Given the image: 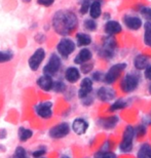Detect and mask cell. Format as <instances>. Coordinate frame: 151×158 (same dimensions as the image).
<instances>
[{"instance_id": "1", "label": "cell", "mask_w": 151, "mask_h": 158, "mask_svg": "<svg viewBox=\"0 0 151 158\" xmlns=\"http://www.w3.org/2000/svg\"><path fill=\"white\" fill-rule=\"evenodd\" d=\"M77 17L71 10H58L52 17V27L60 35H69L77 27Z\"/></svg>"}, {"instance_id": "2", "label": "cell", "mask_w": 151, "mask_h": 158, "mask_svg": "<svg viewBox=\"0 0 151 158\" xmlns=\"http://www.w3.org/2000/svg\"><path fill=\"white\" fill-rule=\"evenodd\" d=\"M135 135V129L133 128V126L128 125L125 127L124 132V137H122V141L120 145H119V149L122 152H130L133 149V139Z\"/></svg>"}, {"instance_id": "3", "label": "cell", "mask_w": 151, "mask_h": 158, "mask_svg": "<svg viewBox=\"0 0 151 158\" xmlns=\"http://www.w3.org/2000/svg\"><path fill=\"white\" fill-rule=\"evenodd\" d=\"M61 65H62V62H61L60 56L58 55H56V53H52V55L50 56L48 64L43 68V73L45 75H48V76H52V75H55L57 72L60 70Z\"/></svg>"}, {"instance_id": "4", "label": "cell", "mask_w": 151, "mask_h": 158, "mask_svg": "<svg viewBox=\"0 0 151 158\" xmlns=\"http://www.w3.org/2000/svg\"><path fill=\"white\" fill-rule=\"evenodd\" d=\"M57 50L63 58H68L75 50V43L69 38H62L57 45Z\"/></svg>"}, {"instance_id": "5", "label": "cell", "mask_w": 151, "mask_h": 158, "mask_svg": "<svg viewBox=\"0 0 151 158\" xmlns=\"http://www.w3.org/2000/svg\"><path fill=\"white\" fill-rule=\"evenodd\" d=\"M125 67H127V65L124 64V63L112 66V67L108 70V72L106 73L105 76H104V80H105L106 83H108V84L114 83V82L118 79V77L120 76L121 72L124 70Z\"/></svg>"}, {"instance_id": "6", "label": "cell", "mask_w": 151, "mask_h": 158, "mask_svg": "<svg viewBox=\"0 0 151 158\" xmlns=\"http://www.w3.org/2000/svg\"><path fill=\"white\" fill-rule=\"evenodd\" d=\"M139 85V77L135 74H128L121 81V89L124 93H132Z\"/></svg>"}, {"instance_id": "7", "label": "cell", "mask_w": 151, "mask_h": 158, "mask_svg": "<svg viewBox=\"0 0 151 158\" xmlns=\"http://www.w3.org/2000/svg\"><path fill=\"white\" fill-rule=\"evenodd\" d=\"M45 58V50L43 48H37L32 56L29 59V67L32 71H37L38 68L40 67L41 63L43 62V60Z\"/></svg>"}, {"instance_id": "8", "label": "cell", "mask_w": 151, "mask_h": 158, "mask_svg": "<svg viewBox=\"0 0 151 158\" xmlns=\"http://www.w3.org/2000/svg\"><path fill=\"white\" fill-rule=\"evenodd\" d=\"M69 131H70V126H69L68 123L62 122L60 124L53 126L52 128H50L49 135L52 139H62L66 137L69 134Z\"/></svg>"}, {"instance_id": "9", "label": "cell", "mask_w": 151, "mask_h": 158, "mask_svg": "<svg viewBox=\"0 0 151 158\" xmlns=\"http://www.w3.org/2000/svg\"><path fill=\"white\" fill-rule=\"evenodd\" d=\"M116 47V41L112 38V36L110 35L108 37H106L104 39L103 42V48L101 49V53L104 58L110 59L113 56V53H114V49Z\"/></svg>"}, {"instance_id": "10", "label": "cell", "mask_w": 151, "mask_h": 158, "mask_svg": "<svg viewBox=\"0 0 151 158\" xmlns=\"http://www.w3.org/2000/svg\"><path fill=\"white\" fill-rule=\"evenodd\" d=\"M36 114L43 119H48L52 116V104L50 102H42L35 106Z\"/></svg>"}, {"instance_id": "11", "label": "cell", "mask_w": 151, "mask_h": 158, "mask_svg": "<svg viewBox=\"0 0 151 158\" xmlns=\"http://www.w3.org/2000/svg\"><path fill=\"white\" fill-rule=\"evenodd\" d=\"M93 90V81L90 78H84L80 83V88L78 90V97L80 99L87 97L90 94V91Z\"/></svg>"}, {"instance_id": "12", "label": "cell", "mask_w": 151, "mask_h": 158, "mask_svg": "<svg viewBox=\"0 0 151 158\" xmlns=\"http://www.w3.org/2000/svg\"><path fill=\"white\" fill-rule=\"evenodd\" d=\"M97 96L103 102H108V101H111L115 98V91L110 87L103 86L98 90Z\"/></svg>"}, {"instance_id": "13", "label": "cell", "mask_w": 151, "mask_h": 158, "mask_svg": "<svg viewBox=\"0 0 151 158\" xmlns=\"http://www.w3.org/2000/svg\"><path fill=\"white\" fill-rule=\"evenodd\" d=\"M87 127L89 123L82 118H76L72 123V129L77 135H83L87 131Z\"/></svg>"}, {"instance_id": "14", "label": "cell", "mask_w": 151, "mask_h": 158, "mask_svg": "<svg viewBox=\"0 0 151 158\" xmlns=\"http://www.w3.org/2000/svg\"><path fill=\"white\" fill-rule=\"evenodd\" d=\"M37 85L44 91H49L50 89H52L53 81H52V76L43 74L42 76H40L37 79Z\"/></svg>"}, {"instance_id": "15", "label": "cell", "mask_w": 151, "mask_h": 158, "mask_svg": "<svg viewBox=\"0 0 151 158\" xmlns=\"http://www.w3.org/2000/svg\"><path fill=\"white\" fill-rule=\"evenodd\" d=\"M124 25L131 30H139L142 26V21L138 17H132V15H127L124 19Z\"/></svg>"}, {"instance_id": "16", "label": "cell", "mask_w": 151, "mask_h": 158, "mask_svg": "<svg viewBox=\"0 0 151 158\" xmlns=\"http://www.w3.org/2000/svg\"><path fill=\"white\" fill-rule=\"evenodd\" d=\"M92 52L87 48H83L81 49L78 55L75 56L74 59V63L75 64H78V65H82V64H86L92 59Z\"/></svg>"}, {"instance_id": "17", "label": "cell", "mask_w": 151, "mask_h": 158, "mask_svg": "<svg viewBox=\"0 0 151 158\" xmlns=\"http://www.w3.org/2000/svg\"><path fill=\"white\" fill-rule=\"evenodd\" d=\"M80 77L79 70L75 67H69L65 72V78L66 80L70 83H75Z\"/></svg>"}, {"instance_id": "18", "label": "cell", "mask_w": 151, "mask_h": 158, "mask_svg": "<svg viewBox=\"0 0 151 158\" xmlns=\"http://www.w3.org/2000/svg\"><path fill=\"white\" fill-rule=\"evenodd\" d=\"M105 32L109 35H115L118 34L119 32H121V26L118 22L116 21H109L107 22V24L105 25Z\"/></svg>"}, {"instance_id": "19", "label": "cell", "mask_w": 151, "mask_h": 158, "mask_svg": "<svg viewBox=\"0 0 151 158\" xmlns=\"http://www.w3.org/2000/svg\"><path fill=\"white\" fill-rule=\"evenodd\" d=\"M148 62H149L148 56L144 55H139L134 60V66L138 70H144L148 66Z\"/></svg>"}, {"instance_id": "20", "label": "cell", "mask_w": 151, "mask_h": 158, "mask_svg": "<svg viewBox=\"0 0 151 158\" xmlns=\"http://www.w3.org/2000/svg\"><path fill=\"white\" fill-rule=\"evenodd\" d=\"M90 15L92 19H98L101 15V12H102V9H101V3L100 1H94L90 6Z\"/></svg>"}, {"instance_id": "21", "label": "cell", "mask_w": 151, "mask_h": 158, "mask_svg": "<svg viewBox=\"0 0 151 158\" xmlns=\"http://www.w3.org/2000/svg\"><path fill=\"white\" fill-rule=\"evenodd\" d=\"M117 122H118V118L116 117V116H111V117L102 119V122H100V124L102 125V127L104 128L110 129V128L114 127V126L117 124Z\"/></svg>"}, {"instance_id": "22", "label": "cell", "mask_w": 151, "mask_h": 158, "mask_svg": "<svg viewBox=\"0 0 151 158\" xmlns=\"http://www.w3.org/2000/svg\"><path fill=\"white\" fill-rule=\"evenodd\" d=\"M77 44L79 46H87L92 43V38L86 33H78L76 35Z\"/></svg>"}, {"instance_id": "23", "label": "cell", "mask_w": 151, "mask_h": 158, "mask_svg": "<svg viewBox=\"0 0 151 158\" xmlns=\"http://www.w3.org/2000/svg\"><path fill=\"white\" fill-rule=\"evenodd\" d=\"M144 29H145V32H144V43H145L147 46L151 47V23L150 22L145 23Z\"/></svg>"}, {"instance_id": "24", "label": "cell", "mask_w": 151, "mask_h": 158, "mask_svg": "<svg viewBox=\"0 0 151 158\" xmlns=\"http://www.w3.org/2000/svg\"><path fill=\"white\" fill-rule=\"evenodd\" d=\"M138 158H151V146L143 145L138 152Z\"/></svg>"}, {"instance_id": "25", "label": "cell", "mask_w": 151, "mask_h": 158, "mask_svg": "<svg viewBox=\"0 0 151 158\" xmlns=\"http://www.w3.org/2000/svg\"><path fill=\"white\" fill-rule=\"evenodd\" d=\"M32 135H33V131H31V129L21 127L20 131H19V137H20V140L22 142L28 141L29 139H31V137H32Z\"/></svg>"}, {"instance_id": "26", "label": "cell", "mask_w": 151, "mask_h": 158, "mask_svg": "<svg viewBox=\"0 0 151 158\" xmlns=\"http://www.w3.org/2000/svg\"><path fill=\"white\" fill-rule=\"evenodd\" d=\"M12 58H14V55H12L11 52H9V50H0V63L9 62Z\"/></svg>"}, {"instance_id": "27", "label": "cell", "mask_w": 151, "mask_h": 158, "mask_svg": "<svg viewBox=\"0 0 151 158\" xmlns=\"http://www.w3.org/2000/svg\"><path fill=\"white\" fill-rule=\"evenodd\" d=\"M127 102L124 100H117L115 103H113L111 107H110V111H115V110H119V109H124L127 107Z\"/></svg>"}, {"instance_id": "28", "label": "cell", "mask_w": 151, "mask_h": 158, "mask_svg": "<svg viewBox=\"0 0 151 158\" xmlns=\"http://www.w3.org/2000/svg\"><path fill=\"white\" fill-rule=\"evenodd\" d=\"M83 26L86 30L89 31H95L97 30V23L94 19H89V20H86L83 23Z\"/></svg>"}, {"instance_id": "29", "label": "cell", "mask_w": 151, "mask_h": 158, "mask_svg": "<svg viewBox=\"0 0 151 158\" xmlns=\"http://www.w3.org/2000/svg\"><path fill=\"white\" fill-rule=\"evenodd\" d=\"M90 6V0H81L80 1V14L86 15Z\"/></svg>"}, {"instance_id": "30", "label": "cell", "mask_w": 151, "mask_h": 158, "mask_svg": "<svg viewBox=\"0 0 151 158\" xmlns=\"http://www.w3.org/2000/svg\"><path fill=\"white\" fill-rule=\"evenodd\" d=\"M14 158H28L26 150L23 147H18L15 151Z\"/></svg>"}, {"instance_id": "31", "label": "cell", "mask_w": 151, "mask_h": 158, "mask_svg": "<svg viewBox=\"0 0 151 158\" xmlns=\"http://www.w3.org/2000/svg\"><path fill=\"white\" fill-rule=\"evenodd\" d=\"M65 84L63 83L62 81H57V82H53V85H52V89L57 91V93H62V91L65 90Z\"/></svg>"}, {"instance_id": "32", "label": "cell", "mask_w": 151, "mask_h": 158, "mask_svg": "<svg viewBox=\"0 0 151 158\" xmlns=\"http://www.w3.org/2000/svg\"><path fill=\"white\" fill-rule=\"evenodd\" d=\"M141 15L151 23V8L150 7H143L141 9Z\"/></svg>"}, {"instance_id": "33", "label": "cell", "mask_w": 151, "mask_h": 158, "mask_svg": "<svg viewBox=\"0 0 151 158\" xmlns=\"http://www.w3.org/2000/svg\"><path fill=\"white\" fill-rule=\"evenodd\" d=\"M96 158H116V155L111 152H104V153H98L95 155Z\"/></svg>"}, {"instance_id": "34", "label": "cell", "mask_w": 151, "mask_h": 158, "mask_svg": "<svg viewBox=\"0 0 151 158\" xmlns=\"http://www.w3.org/2000/svg\"><path fill=\"white\" fill-rule=\"evenodd\" d=\"M92 69H93V64H82V66H81V71H82L84 74L90 72Z\"/></svg>"}, {"instance_id": "35", "label": "cell", "mask_w": 151, "mask_h": 158, "mask_svg": "<svg viewBox=\"0 0 151 158\" xmlns=\"http://www.w3.org/2000/svg\"><path fill=\"white\" fill-rule=\"evenodd\" d=\"M37 1H38L39 4H41L43 6H46V7H48V6H52L55 0H37Z\"/></svg>"}, {"instance_id": "36", "label": "cell", "mask_w": 151, "mask_h": 158, "mask_svg": "<svg viewBox=\"0 0 151 158\" xmlns=\"http://www.w3.org/2000/svg\"><path fill=\"white\" fill-rule=\"evenodd\" d=\"M45 154V150L44 149H40V150H37L35 151V152H33V157H35V158H39V157H42V155H44Z\"/></svg>"}, {"instance_id": "37", "label": "cell", "mask_w": 151, "mask_h": 158, "mask_svg": "<svg viewBox=\"0 0 151 158\" xmlns=\"http://www.w3.org/2000/svg\"><path fill=\"white\" fill-rule=\"evenodd\" d=\"M102 78L104 79V76H103V74L101 73V72H96V73L93 74V79H95L96 81L102 80Z\"/></svg>"}, {"instance_id": "38", "label": "cell", "mask_w": 151, "mask_h": 158, "mask_svg": "<svg viewBox=\"0 0 151 158\" xmlns=\"http://www.w3.org/2000/svg\"><path fill=\"white\" fill-rule=\"evenodd\" d=\"M145 77L148 79V80H151V66H147L145 69Z\"/></svg>"}, {"instance_id": "39", "label": "cell", "mask_w": 151, "mask_h": 158, "mask_svg": "<svg viewBox=\"0 0 151 158\" xmlns=\"http://www.w3.org/2000/svg\"><path fill=\"white\" fill-rule=\"evenodd\" d=\"M145 132H146V131H145V127H144V126H139V127H137V135H143Z\"/></svg>"}, {"instance_id": "40", "label": "cell", "mask_w": 151, "mask_h": 158, "mask_svg": "<svg viewBox=\"0 0 151 158\" xmlns=\"http://www.w3.org/2000/svg\"><path fill=\"white\" fill-rule=\"evenodd\" d=\"M5 135H6V132H5V131H2V134H1V132H0V138H1V139L5 138Z\"/></svg>"}, {"instance_id": "41", "label": "cell", "mask_w": 151, "mask_h": 158, "mask_svg": "<svg viewBox=\"0 0 151 158\" xmlns=\"http://www.w3.org/2000/svg\"><path fill=\"white\" fill-rule=\"evenodd\" d=\"M61 158H70V157H69V156H67V155H63Z\"/></svg>"}, {"instance_id": "42", "label": "cell", "mask_w": 151, "mask_h": 158, "mask_svg": "<svg viewBox=\"0 0 151 158\" xmlns=\"http://www.w3.org/2000/svg\"><path fill=\"white\" fill-rule=\"evenodd\" d=\"M23 1H24V2H30L31 0H23Z\"/></svg>"}, {"instance_id": "43", "label": "cell", "mask_w": 151, "mask_h": 158, "mask_svg": "<svg viewBox=\"0 0 151 158\" xmlns=\"http://www.w3.org/2000/svg\"><path fill=\"white\" fill-rule=\"evenodd\" d=\"M149 91H150V94H151V85L149 86Z\"/></svg>"}, {"instance_id": "44", "label": "cell", "mask_w": 151, "mask_h": 158, "mask_svg": "<svg viewBox=\"0 0 151 158\" xmlns=\"http://www.w3.org/2000/svg\"><path fill=\"white\" fill-rule=\"evenodd\" d=\"M39 158H45V157H39Z\"/></svg>"}, {"instance_id": "45", "label": "cell", "mask_w": 151, "mask_h": 158, "mask_svg": "<svg viewBox=\"0 0 151 158\" xmlns=\"http://www.w3.org/2000/svg\"><path fill=\"white\" fill-rule=\"evenodd\" d=\"M97 1H99V0H97Z\"/></svg>"}]
</instances>
